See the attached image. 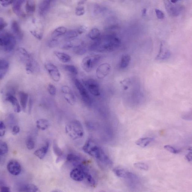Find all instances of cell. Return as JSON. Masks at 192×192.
<instances>
[{"label": "cell", "instance_id": "40", "mask_svg": "<svg viewBox=\"0 0 192 192\" xmlns=\"http://www.w3.org/2000/svg\"><path fill=\"white\" fill-rule=\"evenodd\" d=\"M26 145L28 150H31L34 149L35 146V142L33 138L28 137L26 141Z\"/></svg>", "mask_w": 192, "mask_h": 192}, {"label": "cell", "instance_id": "56", "mask_svg": "<svg viewBox=\"0 0 192 192\" xmlns=\"http://www.w3.org/2000/svg\"><path fill=\"white\" fill-rule=\"evenodd\" d=\"M1 192H10V188L7 186H2L1 188Z\"/></svg>", "mask_w": 192, "mask_h": 192}, {"label": "cell", "instance_id": "44", "mask_svg": "<svg viewBox=\"0 0 192 192\" xmlns=\"http://www.w3.org/2000/svg\"><path fill=\"white\" fill-rule=\"evenodd\" d=\"M48 90L49 93L52 96L56 95L57 90L56 87L52 84H50L48 87Z\"/></svg>", "mask_w": 192, "mask_h": 192}, {"label": "cell", "instance_id": "10", "mask_svg": "<svg viewBox=\"0 0 192 192\" xmlns=\"http://www.w3.org/2000/svg\"><path fill=\"white\" fill-rule=\"evenodd\" d=\"M62 94L65 101L70 104L73 105L76 102V98L72 89L67 86L64 85L61 88Z\"/></svg>", "mask_w": 192, "mask_h": 192}, {"label": "cell", "instance_id": "52", "mask_svg": "<svg viewBox=\"0 0 192 192\" xmlns=\"http://www.w3.org/2000/svg\"><path fill=\"white\" fill-rule=\"evenodd\" d=\"M7 26V23L3 18H0V30L2 31L4 28Z\"/></svg>", "mask_w": 192, "mask_h": 192}, {"label": "cell", "instance_id": "28", "mask_svg": "<svg viewBox=\"0 0 192 192\" xmlns=\"http://www.w3.org/2000/svg\"><path fill=\"white\" fill-rule=\"evenodd\" d=\"M131 60V57L129 55L125 54L123 55L121 58L120 63V68L121 69H125L128 66Z\"/></svg>", "mask_w": 192, "mask_h": 192}, {"label": "cell", "instance_id": "48", "mask_svg": "<svg viewBox=\"0 0 192 192\" xmlns=\"http://www.w3.org/2000/svg\"><path fill=\"white\" fill-rule=\"evenodd\" d=\"M6 132V126L2 121L0 122V136L2 137L5 135Z\"/></svg>", "mask_w": 192, "mask_h": 192}, {"label": "cell", "instance_id": "4", "mask_svg": "<svg viewBox=\"0 0 192 192\" xmlns=\"http://www.w3.org/2000/svg\"><path fill=\"white\" fill-rule=\"evenodd\" d=\"M0 43L4 51L11 53L16 45V39L12 34L3 30L0 34Z\"/></svg>", "mask_w": 192, "mask_h": 192}, {"label": "cell", "instance_id": "9", "mask_svg": "<svg viewBox=\"0 0 192 192\" xmlns=\"http://www.w3.org/2000/svg\"><path fill=\"white\" fill-rule=\"evenodd\" d=\"M165 8L170 16L176 17L179 16L182 10V6L176 3H172L170 1H164Z\"/></svg>", "mask_w": 192, "mask_h": 192}, {"label": "cell", "instance_id": "39", "mask_svg": "<svg viewBox=\"0 0 192 192\" xmlns=\"http://www.w3.org/2000/svg\"><path fill=\"white\" fill-rule=\"evenodd\" d=\"M53 150L54 153L58 157L63 156V151L59 147L56 141L54 142Z\"/></svg>", "mask_w": 192, "mask_h": 192}, {"label": "cell", "instance_id": "18", "mask_svg": "<svg viewBox=\"0 0 192 192\" xmlns=\"http://www.w3.org/2000/svg\"><path fill=\"white\" fill-rule=\"evenodd\" d=\"M11 28L17 39L19 41L22 40L23 38V33L17 21L16 20H13L12 22Z\"/></svg>", "mask_w": 192, "mask_h": 192}, {"label": "cell", "instance_id": "35", "mask_svg": "<svg viewBox=\"0 0 192 192\" xmlns=\"http://www.w3.org/2000/svg\"><path fill=\"white\" fill-rule=\"evenodd\" d=\"M101 36V33L99 30L97 28H92L89 33L88 36L90 39L97 40Z\"/></svg>", "mask_w": 192, "mask_h": 192}, {"label": "cell", "instance_id": "11", "mask_svg": "<svg viewBox=\"0 0 192 192\" xmlns=\"http://www.w3.org/2000/svg\"><path fill=\"white\" fill-rule=\"evenodd\" d=\"M45 67L52 79L55 82H59L61 75L57 67L50 63L45 64Z\"/></svg>", "mask_w": 192, "mask_h": 192}, {"label": "cell", "instance_id": "25", "mask_svg": "<svg viewBox=\"0 0 192 192\" xmlns=\"http://www.w3.org/2000/svg\"><path fill=\"white\" fill-rule=\"evenodd\" d=\"M54 54L57 58L62 63H68L71 60V57L67 54L56 51L54 52Z\"/></svg>", "mask_w": 192, "mask_h": 192}, {"label": "cell", "instance_id": "51", "mask_svg": "<svg viewBox=\"0 0 192 192\" xmlns=\"http://www.w3.org/2000/svg\"><path fill=\"white\" fill-rule=\"evenodd\" d=\"M30 32L34 37L37 38V39L41 40L43 38V35L42 33H37V32L35 31H30Z\"/></svg>", "mask_w": 192, "mask_h": 192}, {"label": "cell", "instance_id": "13", "mask_svg": "<svg viewBox=\"0 0 192 192\" xmlns=\"http://www.w3.org/2000/svg\"><path fill=\"white\" fill-rule=\"evenodd\" d=\"M111 70V66L109 63L101 64L96 70V76L99 79H102L109 75Z\"/></svg>", "mask_w": 192, "mask_h": 192}, {"label": "cell", "instance_id": "7", "mask_svg": "<svg viewBox=\"0 0 192 192\" xmlns=\"http://www.w3.org/2000/svg\"><path fill=\"white\" fill-rule=\"evenodd\" d=\"M74 82L82 101L86 105L88 106L91 105L92 103V99L83 84L77 79H75Z\"/></svg>", "mask_w": 192, "mask_h": 192}, {"label": "cell", "instance_id": "47", "mask_svg": "<svg viewBox=\"0 0 192 192\" xmlns=\"http://www.w3.org/2000/svg\"><path fill=\"white\" fill-rule=\"evenodd\" d=\"M59 41L57 39H53L50 40L48 43V46L50 48H53L58 46Z\"/></svg>", "mask_w": 192, "mask_h": 192}, {"label": "cell", "instance_id": "34", "mask_svg": "<svg viewBox=\"0 0 192 192\" xmlns=\"http://www.w3.org/2000/svg\"><path fill=\"white\" fill-rule=\"evenodd\" d=\"M67 33V28L65 27L61 26L57 28L53 31L52 36L53 38L62 36Z\"/></svg>", "mask_w": 192, "mask_h": 192}, {"label": "cell", "instance_id": "1", "mask_svg": "<svg viewBox=\"0 0 192 192\" xmlns=\"http://www.w3.org/2000/svg\"><path fill=\"white\" fill-rule=\"evenodd\" d=\"M120 44V40L116 35L109 34L100 36L90 45L89 50L90 51L98 53H109L117 49Z\"/></svg>", "mask_w": 192, "mask_h": 192}, {"label": "cell", "instance_id": "33", "mask_svg": "<svg viewBox=\"0 0 192 192\" xmlns=\"http://www.w3.org/2000/svg\"><path fill=\"white\" fill-rule=\"evenodd\" d=\"M26 11L28 13H33L36 10V3L35 1H28L26 2Z\"/></svg>", "mask_w": 192, "mask_h": 192}, {"label": "cell", "instance_id": "26", "mask_svg": "<svg viewBox=\"0 0 192 192\" xmlns=\"http://www.w3.org/2000/svg\"><path fill=\"white\" fill-rule=\"evenodd\" d=\"M154 139L152 138L145 137L141 138L136 141V145L141 147H145L152 142Z\"/></svg>", "mask_w": 192, "mask_h": 192}, {"label": "cell", "instance_id": "53", "mask_svg": "<svg viewBox=\"0 0 192 192\" xmlns=\"http://www.w3.org/2000/svg\"><path fill=\"white\" fill-rule=\"evenodd\" d=\"M13 1H9V0H8V1H5V0H2L1 1V3L2 6L4 7H6L9 5L13 4Z\"/></svg>", "mask_w": 192, "mask_h": 192}, {"label": "cell", "instance_id": "59", "mask_svg": "<svg viewBox=\"0 0 192 192\" xmlns=\"http://www.w3.org/2000/svg\"><path fill=\"white\" fill-rule=\"evenodd\" d=\"M146 13V8H144L142 11V15L143 16H145Z\"/></svg>", "mask_w": 192, "mask_h": 192}, {"label": "cell", "instance_id": "19", "mask_svg": "<svg viewBox=\"0 0 192 192\" xmlns=\"http://www.w3.org/2000/svg\"><path fill=\"white\" fill-rule=\"evenodd\" d=\"M127 180L129 186L131 188H135L139 184V179L135 174L131 172H129L128 175L126 178Z\"/></svg>", "mask_w": 192, "mask_h": 192}, {"label": "cell", "instance_id": "17", "mask_svg": "<svg viewBox=\"0 0 192 192\" xmlns=\"http://www.w3.org/2000/svg\"><path fill=\"white\" fill-rule=\"evenodd\" d=\"M6 100L10 103L13 105L14 112L19 113L21 112V107L16 98L12 94H7Z\"/></svg>", "mask_w": 192, "mask_h": 192}, {"label": "cell", "instance_id": "5", "mask_svg": "<svg viewBox=\"0 0 192 192\" xmlns=\"http://www.w3.org/2000/svg\"><path fill=\"white\" fill-rule=\"evenodd\" d=\"M101 58L102 56L99 55H88L85 57L82 61V68L87 73H90L98 63Z\"/></svg>", "mask_w": 192, "mask_h": 192}, {"label": "cell", "instance_id": "43", "mask_svg": "<svg viewBox=\"0 0 192 192\" xmlns=\"http://www.w3.org/2000/svg\"><path fill=\"white\" fill-rule=\"evenodd\" d=\"M85 13V8L83 6H77L75 10V13L76 16H83Z\"/></svg>", "mask_w": 192, "mask_h": 192}, {"label": "cell", "instance_id": "42", "mask_svg": "<svg viewBox=\"0 0 192 192\" xmlns=\"http://www.w3.org/2000/svg\"><path fill=\"white\" fill-rule=\"evenodd\" d=\"M74 53L77 55H83L86 53L87 52V49L85 47L83 46H81L78 48L75 49L74 50Z\"/></svg>", "mask_w": 192, "mask_h": 192}, {"label": "cell", "instance_id": "23", "mask_svg": "<svg viewBox=\"0 0 192 192\" xmlns=\"http://www.w3.org/2000/svg\"><path fill=\"white\" fill-rule=\"evenodd\" d=\"M49 146V142H46L45 145L36 150L34 152V154L39 159H43L48 152Z\"/></svg>", "mask_w": 192, "mask_h": 192}, {"label": "cell", "instance_id": "50", "mask_svg": "<svg viewBox=\"0 0 192 192\" xmlns=\"http://www.w3.org/2000/svg\"><path fill=\"white\" fill-rule=\"evenodd\" d=\"M155 11L156 16L159 19H162L164 18L165 15L163 12L157 9H155Z\"/></svg>", "mask_w": 192, "mask_h": 192}, {"label": "cell", "instance_id": "36", "mask_svg": "<svg viewBox=\"0 0 192 192\" xmlns=\"http://www.w3.org/2000/svg\"><path fill=\"white\" fill-rule=\"evenodd\" d=\"M79 35L77 30H71L65 34V39H73L76 38Z\"/></svg>", "mask_w": 192, "mask_h": 192}, {"label": "cell", "instance_id": "31", "mask_svg": "<svg viewBox=\"0 0 192 192\" xmlns=\"http://www.w3.org/2000/svg\"><path fill=\"white\" fill-rule=\"evenodd\" d=\"M113 171L116 176L119 177L126 178L128 175L129 172L121 168H115Z\"/></svg>", "mask_w": 192, "mask_h": 192}, {"label": "cell", "instance_id": "6", "mask_svg": "<svg viewBox=\"0 0 192 192\" xmlns=\"http://www.w3.org/2000/svg\"><path fill=\"white\" fill-rule=\"evenodd\" d=\"M76 166V168H74L71 172L70 178L75 181H83L85 179L87 174L90 171V170L86 166L82 164H79Z\"/></svg>", "mask_w": 192, "mask_h": 192}, {"label": "cell", "instance_id": "21", "mask_svg": "<svg viewBox=\"0 0 192 192\" xmlns=\"http://www.w3.org/2000/svg\"><path fill=\"white\" fill-rule=\"evenodd\" d=\"M9 68V63L8 61L4 59L0 61V79L4 78L8 72Z\"/></svg>", "mask_w": 192, "mask_h": 192}, {"label": "cell", "instance_id": "3", "mask_svg": "<svg viewBox=\"0 0 192 192\" xmlns=\"http://www.w3.org/2000/svg\"><path fill=\"white\" fill-rule=\"evenodd\" d=\"M65 132L74 140L79 139L84 135V131L81 123L77 120L71 121L65 127Z\"/></svg>", "mask_w": 192, "mask_h": 192}, {"label": "cell", "instance_id": "32", "mask_svg": "<svg viewBox=\"0 0 192 192\" xmlns=\"http://www.w3.org/2000/svg\"><path fill=\"white\" fill-rule=\"evenodd\" d=\"M18 54L20 55V58L21 59L24 61L28 60L32 56L31 54L29 53L24 48H18L17 50Z\"/></svg>", "mask_w": 192, "mask_h": 192}, {"label": "cell", "instance_id": "15", "mask_svg": "<svg viewBox=\"0 0 192 192\" xmlns=\"http://www.w3.org/2000/svg\"><path fill=\"white\" fill-rule=\"evenodd\" d=\"M171 52L168 49L166 44L161 42L159 53L156 57V59L157 60H163L169 58L171 56Z\"/></svg>", "mask_w": 192, "mask_h": 192}, {"label": "cell", "instance_id": "61", "mask_svg": "<svg viewBox=\"0 0 192 192\" xmlns=\"http://www.w3.org/2000/svg\"><path fill=\"white\" fill-rule=\"evenodd\" d=\"M171 1V2L172 3H176L178 2V1H176V0H172V1Z\"/></svg>", "mask_w": 192, "mask_h": 192}, {"label": "cell", "instance_id": "45", "mask_svg": "<svg viewBox=\"0 0 192 192\" xmlns=\"http://www.w3.org/2000/svg\"><path fill=\"white\" fill-rule=\"evenodd\" d=\"M164 149L170 153L176 154L179 152V150L175 149L173 146L170 145H166L164 146Z\"/></svg>", "mask_w": 192, "mask_h": 192}, {"label": "cell", "instance_id": "30", "mask_svg": "<svg viewBox=\"0 0 192 192\" xmlns=\"http://www.w3.org/2000/svg\"><path fill=\"white\" fill-rule=\"evenodd\" d=\"M20 192H35L39 191V188L36 186L32 184H28L24 185L21 187L19 190Z\"/></svg>", "mask_w": 192, "mask_h": 192}, {"label": "cell", "instance_id": "2", "mask_svg": "<svg viewBox=\"0 0 192 192\" xmlns=\"http://www.w3.org/2000/svg\"><path fill=\"white\" fill-rule=\"evenodd\" d=\"M83 150L85 153L93 157L103 164L109 166L112 164V161L109 156L102 148L97 146L92 140L90 139L87 141L83 146Z\"/></svg>", "mask_w": 192, "mask_h": 192}, {"label": "cell", "instance_id": "49", "mask_svg": "<svg viewBox=\"0 0 192 192\" xmlns=\"http://www.w3.org/2000/svg\"><path fill=\"white\" fill-rule=\"evenodd\" d=\"M121 83L122 85L123 88H124V90H126L129 88V84L131 83V81L129 79H125L121 82Z\"/></svg>", "mask_w": 192, "mask_h": 192}, {"label": "cell", "instance_id": "41", "mask_svg": "<svg viewBox=\"0 0 192 192\" xmlns=\"http://www.w3.org/2000/svg\"><path fill=\"white\" fill-rule=\"evenodd\" d=\"M134 165L135 168L139 169L143 171H147L149 169V166L148 165L144 163H134Z\"/></svg>", "mask_w": 192, "mask_h": 192}, {"label": "cell", "instance_id": "29", "mask_svg": "<svg viewBox=\"0 0 192 192\" xmlns=\"http://www.w3.org/2000/svg\"><path fill=\"white\" fill-rule=\"evenodd\" d=\"M66 159L69 162H73L76 166L80 164L79 162L82 160V158L79 156L73 153H70L67 156Z\"/></svg>", "mask_w": 192, "mask_h": 192}, {"label": "cell", "instance_id": "57", "mask_svg": "<svg viewBox=\"0 0 192 192\" xmlns=\"http://www.w3.org/2000/svg\"><path fill=\"white\" fill-rule=\"evenodd\" d=\"M192 152H190L186 156V159L189 162H191L192 161Z\"/></svg>", "mask_w": 192, "mask_h": 192}, {"label": "cell", "instance_id": "14", "mask_svg": "<svg viewBox=\"0 0 192 192\" xmlns=\"http://www.w3.org/2000/svg\"><path fill=\"white\" fill-rule=\"evenodd\" d=\"M8 171L10 173L14 176L19 175L21 172V167L20 163L16 160H11L7 166Z\"/></svg>", "mask_w": 192, "mask_h": 192}, {"label": "cell", "instance_id": "22", "mask_svg": "<svg viewBox=\"0 0 192 192\" xmlns=\"http://www.w3.org/2000/svg\"><path fill=\"white\" fill-rule=\"evenodd\" d=\"M18 97L21 109L24 112H25L26 110L28 104V94L23 91H20L18 93Z\"/></svg>", "mask_w": 192, "mask_h": 192}, {"label": "cell", "instance_id": "58", "mask_svg": "<svg viewBox=\"0 0 192 192\" xmlns=\"http://www.w3.org/2000/svg\"><path fill=\"white\" fill-rule=\"evenodd\" d=\"M32 106V100L31 99H30V100L29 101V112H30V111L31 110Z\"/></svg>", "mask_w": 192, "mask_h": 192}, {"label": "cell", "instance_id": "27", "mask_svg": "<svg viewBox=\"0 0 192 192\" xmlns=\"http://www.w3.org/2000/svg\"><path fill=\"white\" fill-rule=\"evenodd\" d=\"M50 125L49 122L46 119H40L36 122L37 127L42 131L46 130L48 128Z\"/></svg>", "mask_w": 192, "mask_h": 192}, {"label": "cell", "instance_id": "54", "mask_svg": "<svg viewBox=\"0 0 192 192\" xmlns=\"http://www.w3.org/2000/svg\"><path fill=\"white\" fill-rule=\"evenodd\" d=\"M20 127L18 125H15L13 126L12 129V134L13 135H17L20 132Z\"/></svg>", "mask_w": 192, "mask_h": 192}, {"label": "cell", "instance_id": "60", "mask_svg": "<svg viewBox=\"0 0 192 192\" xmlns=\"http://www.w3.org/2000/svg\"><path fill=\"white\" fill-rule=\"evenodd\" d=\"M85 2L86 1H80L78 3L79 6H82V5H83L84 4V3H85Z\"/></svg>", "mask_w": 192, "mask_h": 192}, {"label": "cell", "instance_id": "12", "mask_svg": "<svg viewBox=\"0 0 192 192\" xmlns=\"http://www.w3.org/2000/svg\"><path fill=\"white\" fill-rule=\"evenodd\" d=\"M26 70L28 74H34L39 73L40 68L39 65L33 56L26 61Z\"/></svg>", "mask_w": 192, "mask_h": 192}, {"label": "cell", "instance_id": "37", "mask_svg": "<svg viewBox=\"0 0 192 192\" xmlns=\"http://www.w3.org/2000/svg\"><path fill=\"white\" fill-rule=\"evenodd\" d=\"M64 68L66 71L73 75H77L78 73V71L76 67L73 65H64Z\"/></svg>", "mask_w": 192, "mask_h": 192}, {"label": "cell", "instance_id": "24", "mask_svg": "<svg viewBox=\"0 0 192 192\" xmlns=\"http://www.w3.org/2000/svg\"><path fill=\"white\" fill-rule=\"evenodd\" d=\"M24 1H15L13 3V12L18 16H24L21 10L22 5Z\"/></svg>", "mask_w": 192, "mask_h": 192}, {"label": "cell", "instance_id": "55", "mask_svg": "<svg viewBox=\"0 0 192 192\" xmlns=\"http://www.w3.org/2000/svg\"><path fill=\"white\" fill-rule=\"evenodd\" d=\"M87 29V28L85 26H82L77 29V31L79 35L85 33Z\"/></svg>", "mask_w": 192, "mask_h": 192}, {"label": "cell", "instance_id": "46", "mask_svg": "<svg viewBox=\"0 0 192 192\" xmlns=\"http://www.w3.org/2000/svg\"><path fill=\"white\" fill-rule=\"evenodd\" d=\"M105 9V8L102 6L99 5H96L94 7V13H96V15H99L103 12Z\"/></svg>", "mask_w": 192, "mask_h": 192}, {"label": "cell", "instance_id": "20", "mask_svg": "<svg viewBox=\"0 0 192 192\" xmlns=\"http://www.w3.org/2000/svg\"><path fill=\"white\" fill-rule=\"evenodd\" d=\"M51 1H43L40 3L39 7V13L40 16H45L50 9Z\"/></svg>", "mask_w": 192, "mask_h": 192}, {"label": "cell", "instance_id": "8", "mask_svg": "<svg viewBox=\"0 0 192 192\" xmlns=\"http://www.w3.org/2000/svg\"><path fill=\"white\" fill-rule=\"evenodd\" d=\"M83 84L90 94L95 97L101 95L99 86L97 81L93 79L89 78L82 80Z\"/></svg>", "mask_w": 192, "mask_h": 192}, {"label": "cell", "instance_id": "16", "mask_svg": "<svg viewBox=\"0 0 192 192\" xmlns=\"http://www.w3.org/2000/svg\"><path fill=\"white\" fill-rule=\"evenodd\" d=\"M83 45V42L82 40L74 39L67 42L63 45L62 48L65 50H70L72 48H74L75 49Z\"/></svg>", "mask_w": 192, "mask_h": 192}, {"label": "cell", "instance_id": "38", "mask_svg": "<svg viewBox=\"0 0 192 192\" xmlns=\"http://www.w3.org/2000/svg\"><path fill=\"white\" fill-rule=\"evenodd\" d=\"M0 153L1 156L4 155L8 153V147L7 143L3 141H1L0 143Z\"/></svg>", "mask_w": 192, "mask_h": 192}]
</instances>
